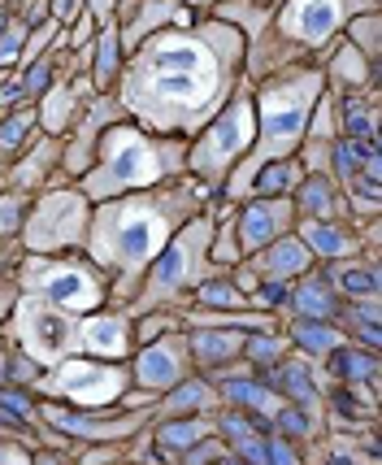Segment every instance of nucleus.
<instances>
[{
    "instance_id": "1",
    "label": "nucleus",
    "mask_w": 382,
    "mask_h": 465,
    "mask_svg": "<svg viewBox=\"0 0 382 465\" xmlns=\"http://www.w3.org/2000/svg\"><path fill=\"white\" fill-rule=\"evenodd\" d=\"M240 65L243 35L218 18L157 31L122 61L113 101L152 135L196 140L230 101Z\"/></svg>"
},
{
    "instance_id": "2",
    "label": "nucleus",
    "mask_w": 382,
    "mask_h": 465,
    "mask_svg": "<svg viewBox=\"0 0 382 465\" xmlns=\"http://www.w3.org/2000/svg\"><path fill=\"white\" fill-rule=\"evenodd\" d=\"M213 192L187 179H170L152 192H131L118 201L92 204V223H87V240H83V257L101 270L113 283L104 287V301L131 304L140 292L143 270L162 252L170 235L179 231L187 218H196Z\"/></svg>"
},
{
    "instance_id": "3",
    "label": "nucleus",
    "mask_w": 382,
    "mask_h": 465,
    "mask_svg": "<svg viewBox=\"0 0 382 465\" xmlns=\"http://www.w3.org/2000/svg\"><path fill=\"white\" fill-rule=\"evenodd\" d=\"M322 92H326L322 65H287V70L257 83V96H252V104H257V140L221 183L226 204L248 201L252 179L269 162H287V157L300 153L309 114H313Z\"/></svg>"
},
{
    "instance_id": "4",
    "label": "nucleus",
    "mask_w": 382,
    "mask_h": 465,
    "mask_svg": "<svg viewBox=\"0 0 382 465\" xmlns=\"http://www.w3.org/2000/svg\"><path fill=\"white\" fill-rule=\"evenodd\" d=\"M187 143L191 140H179V135H152L131 118L113 122V126H104L101 143H96L92 170L74 187L92 204L118 201V196H131V192H152V187L182 174Z\"/></svg>"
},
{
    "instance_id": "5",
    "label": "nucleus",
    "mask_w": 382,
    "mask_h": 465,
    "mask_svg": "<svg viewBox=\"0 0 382 465\" xmlns=\"http://www.w3.org/2000/svg\"><path fill=\"white\" fill-rule=\"evenodd\" d=\"M213 213H196L170 235L162 252L152 257V265L143 270V283L140 292L131 296L126 313L131 318H143V313H157L165 304H174L182 292H191L196 283H204L213 274V262H209V243H213Z\"/></svg>"
},
{
    "instance_id": "6",
    "label": "nucleus",
    "mask_w": 382,
    "mask_h": 465,
    "mask_svg": "<svg viewBox=\"0 0 382 465\" xmlns=\"http://www.w3.org/2000/svg\"><path fill=\"white\" fill-rule=\"evenodd\" d=\"M257 140V104H252V83L240 79L230 101L221 104V114L204 126L196 140L187 143V174L204 183L209 192H221L226 174L240 165V157Z\"/></svg>"
},
{
    "instance_id": "7",
    "label": "nucleus",
    "mask_w": 382,
    "mask_h": 465,
    "mask_svg": "<svg viewBox=\"0 0 382 465\" xmlns=\"http://www.w3.org/2000/svg\"><path fill=\"white\" fill-rule=\"evenodd\" d=\"M18 292L40 296L74 318H87L104 304V274L87 257H35L26 252L14 270Z\"/></svg>"
},
{
    "instance_id": "8",
    "label": "nucleus",
    "mask_w": 382,
    "mask_h": 465,
    "mask_svg": "<svg viewBox=\"0 0 382 465\" xmlns=\"http://www.w3.org/2000/svg\"><path fill=\"white\" fill-rule=\"evenodd\" d=\"M5 331H9V340L18 344L22 357H31L40 370H53V365H61L65 357H79L83 352L79 318L57 309V304L40 301V296H26V292L14 301L9 318H5Z\"/></svg>"
},
{
    "instance_id": "9",
    "label": "nucleus",
    "mask_w": 382,
    "mask_h": 465,
    "mask_svg": "<svg viewBox=\"0 0 382 465\" xmlns=\"http://www.w3.org/2000/svg\"><path fill=\"white\" fill-rule=\"evenodd\" d=\"M87 223H92V201L79 187H57L35 201V209H26L22 218V248L35 257H61V252H83L87 240Z\"/></svg>"
},
{
    "instance_id": "10",
    "label": "nucleus",
    "mask_w": 382,
    "mask_h": 465,
    "mask_svg": "<svg viewBox=\"0 0 382 465\" xmlns=\"http://www.w3.org/2000/svg\"><path fill=\"white\" fill-rule=\"evenodd\" d=\"M357 14H378V0H282L269 31L296 53H318L339 40L343 26Z\"/></svg>"
},
{
    "instance_id": "11",
    "label": "nucleus",
    "mask_w": 382,
    "mask_h": 465,
    "mask_svg": "<svg viewBox=\"0 0 382 465\" xmlns=\"http://www.w3.org/2000/svg\"><path fill=\"white\" fill-rule=\"evenodd\" d=\"M40 396L74 401L79 409H109L131 391V370L122 361H101V357H65L48 374H35Z\"/></svg>"
},
{
    "instance_id": "12",
    "label": "nucleus",
    "mask_w": 382,
    "mask_h": 465,
    "mask_svg": "<svg viewBox=\"0 0 382 465\" xmlns=\"http://www.w3.org/2000/svg\"><path fill=\"white\" fill-rule=\"evenodd\" d=\"M187 374H191V352H187V335H179V331H165L157 340H148L131 361V383L143 387L148 396H165Z\"/></svg>"
},
{
    "instance_id": "13",
    "label": "nucleus",
    "mask_w": 382,
    "mask_h": 465,
    "mask_svg": "<svg viewBox=\"0 0 382 465\" xmlns=\"http://www.w3.org/2000/svg\"><path fill=\"white\" fill-rule=\"evenodd\" d=\"M296 226V204L291 196H248L243 209H235V243H240V257L261 252L265 243L291 235Z\"/></svg>"
},
{
    "instance_id": "14",
    "label": "nucleus",
    "mask_w": 382,
    "mask_h": 465,
    "mask_svg": "<svg viewBox=\"0 0 382 465\" xmlns=\"http://www.w3.org/2000/svg\"><path fill=\"white\" fill-rule=\"evenodd\" d=\"M113 122H126V114H122V104L113 101V96L87 101V114L74 122V140L61 148V170L83 179V174L92 170V162H96V143H101L104 126H113Z\"/></svg>"
},
{
    "instance_id": "15",
    "label": "nucleus",
    "mask_w": 382,
    "mask_h": 465,
    "mask_svg": "<svg viewBox=\"0 0 382 465\" xmlns=\"http://www.w3.org/2000/svg\"><path fill=\"white\" fill-rule=\"evenodd\" d=\"M131 313L126 309H96L79 318V348L83 357H101V361H126L135 352V340H131Z\"/></svg>"
},
{
    "instance_id": "16",
    "label": "nucleus",
    "mask_w": 382,
    "mask_h": 465,
    "mask_svg": "<svg viewBox=\"0 0 382 465\" xmlns=\"http://www.w3.org/2000/svg\"><path fill=\"white\" fill-rule=\"evenodd\" d=\"M87 92H96L92 87V79L87 74H79V79H57L48 92L40 96V104H35V114H40V126L44 135H53V140H61L65 131H70V122H79L83 104L96 101V96H87Z\"/></svg>"
},
{
    "instance_id": "17",
    "label": "nucleus",
    "mask_w": 382,
    "mask_h": 465,
    "mask_svg": "<svg viewBox=\"0 0 382 465\" xmlns=\"http://www.w3.org/2000/svg\"><path fill=\"white\" fill-rule=\"evenodd\" d=\"M140 14L126 18V26H118V40H122V53L140 48L148 35L157 31H174V26H196V9H187L182 0H135Z\"/></svg>"
},
{
    "instance_id": "18",
    "label": "nucleus",
    "mask_w": 382,
    "mask_h": 465,
    "mask_svg": "<svg viewBox=\"0 0 382 465\" xmlns=\"http://www.w3.org/2000/svg\"><path fill=\"white\" fill-rule=\"evenodd\" d=\"M248 270H257L252 279L257 283H287V279H300L304 270H309V248H304L296 235H282V240L265 243L261 252H252V265Z\"/></svg>"
},
{
    "instance_id": "19",
    "label": "nucleus",
    "mask_w": 382,
    "mask_h": 465,
    "mask_svg": "<svg viewBox=\"0 0 382 465\" xmlns=\"http://www.w3.org/2000/svg\"><path fill=\"white\" fill-rule=\"evenodd\" d=\"M243 340H248V331L201 326L196 335H187V352H191V365H201V370H221V365H230L243 357Z\"/></svg>"
},
{
    "instance_id": "20",
    "label": "nucleus",
    "mask_w": 382,
    "mask_h": 465,
    "mask_svg": "<svg viewBox=\"0 0 382 465\" xmlns=\"http://www.w3.org/2000/svg\"><path fill=\"white\" fill-rule=\"evenodd\" d=\"M40 418L48 426H57V430H70L74 440H122V435H131L135 426H143V418H148V409H140V413H131V418H118V422H92V418H70L65 409L57 405H44Z\"/></svg>"
},
{
    "instance_id": "21",
    "label": "nucleus",
    "mask_w": 382,
    "mask_h": 465,
    "mask_svg": "<svg viewBox=\"0 0 382 465\" xmlns=\"http://www.w3.org/2000/svg\"><path fill=\"white\" fill-rule=\"evenodd\" d=\"M291 204H296V218H313V223H335L339 209V187L330 174H304L300 187L291 192Z\"/></svg>"
},
{
    "instance_id": "22",
    "label": "nucleus",
    "mask_w": 382,
    "mask_h": 465,
    "mask_svg": "<svg viewBox=\"0 0 382 465\" xmlns=\"http://www.w3.org/2000/svg\"><path fill=\"white\" fill-rule=\"evenodd\" d=\"M296 240L309 248V252H318V257H330V262H343V257H357V231H348L339 223H313V218H300V235Z\"/></svg>"
},
{
    "instance_id": "23",
    "label": "nucleus",
    "mask_w": 382,
    "mask_h": 465,
    "mask_svg": "<svg viewBox=\"0 0 382 465\" xmlns=\"http://www.w3.org/2000/svg\"><path fill=\"white\" fill-rule=\"evenodd\" d=\"M291 309L304 322H330L339 313V292L330 287L326 274H300V287L291 292Z\"/></svg>"
},
{
    "instance_id": "24",
    "label": "nucleus",
    "mask_w": 382,
    "mask_h": 465,
    "mask_svg": "<svg viewBox=\"0 0 382 465\" xmlns=\"http://www.w3.org/2000/svg\"><path fill=\"white\" fill-rule=\"evenodd\" d=\"M322 74H326V83L335 79V92H361L365 83L374 79V61L365 57V53H357L348 40H339L335 44V57L322 65Z\"/></svg>"
},
{
    "instance_id": "25",
    "label": "nucleus",
    "mask_w": 382,
    "mask_h": 465,
    "mask_svg": "<svg viewBox=\"0 0 382 465\" xmlns=\"http://www.w3.org/2000/svg\"><path fill=\"white\" fill-rule=\"evenodd\" d=\"M122 74V40H118V22L113 26H101L96 31V48H92V87L96 92H109Z\"/></svg>"
},
{
    "instance_id": "26",
    "label": "nucleus",
    "mask_w": 382,
    "mask_h": 465,
    "mask_svg": "<svg viewBox=\"0 0 382 465\" xmlns=\"http://www.w3.org/2000/svg\"><path fill=\"white\" fill-rule=\"evenodd\" d=\"M53 162H61V140L44 135L40 143H31L26 162L9 170V187H14V192H22V196H26V192H35V187H40V179L48 174V165H53Z\"/></svg>"
},
{
    "instance_id": "27",
    "label": "nucleus",
    "mask_w": 382,
    "mask_h": 465,
    "mask_svg": "<svg viewBox=\"0 0 382 465\" xmlns=\"http://www.w3.org/2000/svg\"><path fill=\"white\" fill-rule=\"evenodd\" d=\"M218 405V391L196 379V374H187L179 387H170V396L162 401V418H182V413H191V409H213Z\"/></svg>"
},
{
    "instance_id": "28",
    "label": "nucleus",
    "mask_w": 382,
    "mask_h": 465,
    "mask_svg": "<svg viewBox=\"0 0 382 465\" xmlns=\"http://www.w3.org/2000/svg\"><path fill=\"white\" fill-rule=\"evenodd\" d=\"M291 344L300 348L304 357H318V361H326V357H330V352H335V348L339 344H348V340H343V331L339 326H330V322H291Z\"/></svg>"
},
{
    "instance_id": "29",
    "label": "nucleus",
    "mask_w": 382,
    "mask_h": 465,
    "mask_svg": "<svg viewBox=\"0 0 382 465\" xmlns=\"http://www.w3.org/2000/svg\"><path fill=\"white\" fill-rule=\"evenodd\" d=\"M326 279H330V287H335V292H348V296H378V265L374 262H339L335 265V270H330V274H326Z\"/></svg>"
},
{
    "instance_id": "30",
    "label": "nucleus",
    "mask_w": 382,
    "mask_h": 465,
    "mask_svg": "<svg viewBox=\"0 0 382 465\" xmlns=\"http://www.w3.org/2000/svg\"><path fill=\"white\" fill-rule=\"evenodd\" d=\"M221 401L252 405V409H261L265 418H279L282 405H287V401H279V391H269L265 383H243V379H226V383H221Z\"/></svg>"
},
{
    "instance_id": "31",
    "label": "nucleus",
    "mask_w": 382,
    "mask_h": 465,
    "mask_svg": "<svg viewBox=\"0 0 382 465\" xmlns=\"http://www.w3.org/2000/svg\"><path fill=\"white\" fill-rule=\"evenodd\" d=\"M300 179H304V165H296L291 157L287 162H269L252 179V192L248 196H291L296 187H300Z\"/></svg>"
},
{
    "instance_id": "32",
    "label": "nucleus",
    "mask_w": 382,
    "mask_h": 465,
    "mask_svg": "<svg viewBox=\"0 0 382 465\" xmlns=\"http://www.w3.org/2000/svg\"><path fill=\"white\" fill-rule=\"evenodd\" d=\"M326 361L339 365V374L348 383H374V374H378V357H374V352H361L357 344H339Z\"/></svg>"
},
{
    "instance_id": "33",
    "label": "nucleus",
    "mask_w": 382,
    "mask_h": 465,
    "mask_svg": "<svg viewBox=\"0 0 382 465\" xmlns=\"http://www.w3.org/2000/svg\"><path fill=\"white\" fill-rule=\"evenodd\" d=\"M191 296H196V309H209V304H218V309H248V296L240 287L226 283V279H213V274L191 287Z\"/></svg>"
},
{
    "instance_id": "34",
    "label": "nucleus",
    "mask_w": 382,
    "mask_h": 465,
    "mask_svg": "<svg viewBox=\"0 0 382 465\" xmlns=\"http://www.w3.org/2000/svg\"><path fill=\"white\" fill-rule=\"evenodd\" d=\"M235 448H240V457H252L257 465H300L296 461V452L282 444V440H257L252 430L240 435V444Z\"/></svg>"
},
{
    "instance_id": "35",
    "label": "nucleus",
    "mask_w": 382,
    "mask_h": 465,
    "mask_svg": "<svg viewBox=\"0 0 382 465\" xmlns=\"http://www.w3.org/2000/svg\"><path fill=\"white\" fill-rule=\"evenodd\" d=\"M31 122H40V114H35V104H31V101L5 109V118H0V157H5V153H14V148L26 140Z\"/></svg>"
},
{
    "instance_id": "36",
    "label": "nucleus",
    "mask_w": 382,
    "mask_h": 465,
    "mask_svg": "<svg viewBox=\"0 0 382 465\" xmlns=\"http://www.w3.org/2000/svg\"><path fill=\"white\" fill-rule=\"evenodd\" d=\"M209 430H213V422H209V418H196V422H179V418H165L162 430H157V440H162L165 448H179V452H182V448H191L196 440H204Z\"/></svg>"
},
{
    "instance_id": "37",
    "label": "nucleus",
    "mask_w": 382,
    "mask_h": 465,
    "mask_svg": "<svg viewBox=\"0 0 382 465\" xmlns=\"http://www.w3.org/2000/svg\"><path fill=\"white\" fill-rule=\"evenodd\" d=\"M343 31H348L343 40L352 44L357 53H365L369 61H378V14H357Z\"/></svg>"
},
{
    "instance_id": "38",
    "label": "nucleus",
    "mask_w": 382,
    "mask_h": 465,
    "mask_svg": "<svg viewBox=\"0 0 382 465\" xmlns=\"http://www.w3.org/2000/svg\"><path fill=\"white\" fill-rule=\"evenodd\" d=\"M22 218H26V196H22V192L0 196V240L18 235V231H22Z\"/></svg>"
},
{
    "instance_id": "39",
    "label": "nucleus",
    "mask_w": 382,
    "mask_h": 465,
    "mask_svg": "<svg viewBox=\"0 0 382 465\" xmlns=\"http://www.w3.org/2000/svg\"><path fill=\"white\" fill-rule=\"evenodd\" d=\"M18 296H22V292H18V279L0 270V322L9 318V309H14V301H18Z\"/></svg>"
},
{
    "instance_id": "40",
    "label": "nucleus",
    "mask_w": 382,
    "mask_h": 465,
    "mask_svg": "<svg viewBox=\"0 0 382 465\" xmlns=\"http://www.w3.org/2000/svg\"><path fill=\"white\" fill-rule=\"evenodd\" d=\"M0 465H31V452L22 444H5L0 440Z\"/></svg>"
},
{
    "instance_id": "41",
    "label": "nucleus",
    "mask_w": 382,
    "mask_h": 465,
    "mask_svg": "<svg viewBox=\"0 0 382 465\" xmlns=\"http://www.w3.org/2000/svg\"><path fill=\"white\" fill-rule=\"evenodd\" d=\"M87 14L101 26H113V0H87Z\"/></svg>"
},
{
    "instance_id": "42",
    "label": "nucleus",
    "mask_w": 382,
    "mask_h": 465,
    "mask_svg": "<svg viewBox=\"0 0 382 465\" xmlns=\"http://www.w3.org/2000/svg\"><path fill=\"white\" fill-rule=\"evenodd\" d=\"M5 379H9V348L0 344V383H5Z\"/></svg>"
},
{
    "instance_id": "43",
    "label": "nucleus",
    "mask_w": 382,
    "mask_h": 465,
    "mask_svg": "<svg viewBox=\"0 0 382 465\" xmlns=\"http://www.w3.org/2000/svg\"><path fill=\"white\" fill-rule=\"evenodd\" d=\"M182 5H187V9H213L218 0H182Z\"/></svg>"
}]
</instances>
